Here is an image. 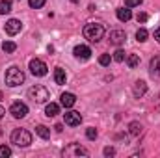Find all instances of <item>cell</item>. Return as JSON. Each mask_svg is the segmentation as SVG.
Instances as JSON below:
<instances>
[{
  "label": "cell",
  "mask_w": 160,
  "mask_h": 158,
  "mask_svg": "<svg viewBox=\"0 0 160 158\" xmlns=\"http://www.w3.org/2000/svg\"><path fill=\"white\" fill-rule=\"evenodd\" d=\"M84 37L89 39L91 43H97L104 37V26L99 22H88L84 26Z\"/></svg>",
  "instance_id": "cell-1"
},
{
  "label": "cell",
  "mask_w": 160,
  "mask_h": 158,
  "mask_svg": "<svg viewBox=\"0 0 160 158\" xmlns=\"http://www.w3.org/2000/svg\"><path fill=\"white\" fill-rule=\"evenodd\" d=\"M11 143H15L17 147H28L32 143V134L24 128H15L11 132Z\"/></svg>",
  "instance_id": "cell-2"
},
{
  "label": "cell",
  "mask_w": 160,
  "mask_h": 158,
  "mask_svg": "<svg viewBox=\"0 0 160 158\" xmlns=\"http://www.w3.org/2000/svg\"><path fill=\"white\" fill-rule=\"evenodd\" d=\"M28 97H30L34 102L43 104V102H47V101L50 99V93H48V89H47L45 86H32V87L28 89Z\"/></svg>",
  "instance_id": "cell-3"
},
{
  "label": "cell",
  "mask_w": 160,
  "mask_h": 158,
  "mask_svg": "<svg viewBox=\"0 0 160 158\" xmlns=\"http://www.w3.org/2000/svg\"><path fill=\"white\" fill-rule=\"evenodd\" d=\"M6 84L9 86V87H15V86H21L22 82H24V73L19 69V67H9L8 71H6Z\"/></svg>",
  "instance_id": "cell-4"
},
{
  "label": "cell",
  "mask_w": 160,
  "mask_h": 158,
  "mask_svg": "<svg viewBox=\"0 0 160 158\" xmlns=\"http://www.w3.org/2000/svg\"><path fill=\"white\" fill-rule=\"evenodd\" d=\"M30 73L34 75V77H45L47 75V71H48V67H47V63L43 62V60H30Z\"/></svg>",
  "instance_id": "cell-5"
},
{
  "label": "cell",
  "mask_w": 160,
  "mask_h": 158,
  "mask_svg": "<svg viewBox=\"0 0 160 158\" xmlns=\"http://www.w3.org/2000/svg\"><path fill=\"white\" fill-rule=\"evenodd\" d=\"M9 114L15 119H22V117H26V114H28V106L24 102H21V101L19 102H13L9 106Z\"/></svg>",
  "instance_id": "cell-6"
},
{
  "label": "cell",
  "mask_w": 160,
  "mask_h": 158,
  "mask_svg": "<svg viewBox=\"0 0 160 158\" xmlns=\"http://www.w3.org/2000/svg\"><path fill=\"white\" fill-rule=\"evenodd\" d=\"M63 119H65V125H69V126H78L80 123H82V116H80L78 112H75V110L65 112Z\"/></svg>",
  "instance_id": "cell-7"
},
{
  "label": "cell",
  "mask_w": 160,
  "mask_h": 158,
  "mask_svg": "<svg viewBox=\"0 0 160 158\" xmlns=\"http://www.w3.org/2000/svg\"><path fill=\"white\" fill-rule=\"evenodd\" d=\"M21 28H22V22L17 21V19H9V21L6 22V34H8V36H17V34L21 32Z\"/></svg>",
  "instance_id": "cell-8"
},
{
  "label": "cell",
  "mask_w": 160,
  "mask_h": 158,
  "mask_svg": "<svg viewBox=\"0 0 160 158\" xmlns=\"http://www.w3.org/2000/svg\"><path fill=\"white\" fill-rule=\"evenodd\" d=\"M73 54H75V58H78V60H89L91 58V48L89 47H86V45H77L75 47V50H73Z\"/></svg>",
  "instance_id": "cell-9"
},
{
  "label": "cell",
  "mask_w": 160,
  "mask_h": 158,
  "mask_svg": "<svg viewBox=\"0 0 160 158\" xmlns=\"http://www.w3.org/2000/svg\"><path fill=\"white\" fill-rule=\"evenodd\" d=\"M125 41H127V34H125L123 30H112V32H110V43H112V45L119 47Z\"/></svg>",
  "instance_id": "cell-10"
},
{
  "label": "cell",
  "mask_w": 160,
  "mask_h": 158,
  "mask_svg": "<svg viewBox=\"0 0 160 158\" xmlns=\"http://www.w3.org/2000/svg\"><path fill=\"white\" fill-rule=\"evenodd\" d=\"M60 101H62V106H63V108H73V106L77 104V97H75L73 93H62Z\"/></svg>",
  "instance_id": "cell-11"
},
{
  "label": "cell",
  "mask_w": 160,
  "mask_h": 158,
  "mask_svg": "<svg viewBox=\"0 0 160 158\" xmlns=\"http://www.w3.org/2000/svg\"><path fill=\"white\" fill-rule=\"evenodd\" d=\"M63 155H65V156H71V155H77V156H80V155H82V156H88L89 153H88V149H84V147H80V145H71L69 149L63 151Z\"/></svg>",
  "instance_id": "cell-12"
},
{
  "label": "cell",
  "mask_w": 160,
  "mask_h": 158,
  "mask_svg": "<svg viewBox=\"0 0 160 158\" xmlns=\"http://www.w3.org/2000/svg\"><path fill=\"white\" fill-rule=\"evenodd\" d=\"M149 73L153 78H160V56H155L149 63Z\"/></svg>",
  "instance_id": "cell-13"
},
{
  "label": "cell",
  "mask_w": 160,
  "mask_h": 158,
  "mask_svg": "<svg viewBox=\"0 0 160 158\" xmlns=\"http://www.w3.org/2000/svg\"><path fill=\"white\" fill-rule=\"evenodd\" d=\"M132 91H134V97H136V99H142V97L145 95V91H147V84H145L143 80H138V82L134 84V89H132Z\"/></svg>",
  "instance_id": "cell-14"
},
{
  "label": "cell",
  "mask_w": 160,
  "mask_h": 158,
  "mask_svg": "<svg viewBox=\"0 0 160 158\" xmlns=\"http://www.w3.org/2000/svg\"><path fill=\"white\" fill-rule=\"evenodd\" d=\"M65 80H67L65 71H63L62 67H56V69H54V82H56L58 86H63V84H65Z\"/></svg>",
  "instance_id": "cell-15"
},
{
  "label": "cell",
  "mask_w": 160,
  "mask_h": 158,
  "mask_svg": "<svg viewBox=\"0 0 160 158\" xmlns=\"http://www.w3.org/2000/svg\"><path fill=\"white\" fill-rule=\"evenodd\" d=\"M58 114H60V106H58L56 102H48L47 108H45V116H47V117H54V116H58Z\"/></svg>",
  "instance_id": "cell-16"
},
{
  "label": "cell",
  "mask_w": 160,
  "mask_h": 158,
  "mask_svg": "<svg viewBox=\"0 0 160 158\" xmlns=\"http://www.w3.org/2000/svg\"><path fill=\"white\" fill-rule=\"evenodd\" d=\"M118 19H119L121 22L130 21V19H132V11H130L128 7H119V9H118Z\"/></svg>",
  "instance_id": "cell-17"
},
{
  "label": "cell",
  "mask_w": 160,
  "mask_h": 158,
  "mask_svg": "<svg viewBox=\"0 0 160 158\" xmlns=\"http://www.w3.org/2000/svg\"><path fill=\"white\" fill-rule=\"evenodd\" d=\"M36 134L39 136L41 140H48V138H50V130H48L45 125H38V126H36Z\"/></svg>",
  "instance_id": "cell-18"
},
{
  "label": "cell",
  "mask_w": 160,
  "mask_h": 158,
  "mask_svg": "<svg viewBox=\"0 0 160 158\" xmlns=\"http://www.w3.org/2000/svg\"><path fill=\"white\" fill-rule=\"evenodd\" d=\"M125 60H127V65H128L130 69H134V67L140 65V56H138V54H128Z\"/></svg>",
  "instance_id": "cell-19"
},
{
  "label": "cell",
  "mask_w": 160,
  "mask_h": 158,
  "mask_svg": "<svg viewBox=\"0 0 160 158\" xmlns=\"http://www.w3.org/2000/svg\"><path fill=\"white\" fill-rule=\"evenodd\" d=\"M128 132H130L132 136H140V134H142V125H140L138 121H132V123L128 125Z\"/></svg>",
  "instance_id": "cell-20"
},
{
  "label": "cell",
  "mask_w": 160,
  "mask_h": 158,
  "mask_svg": "<svg viewBox=\"0 0 160 158\" xmlns=\"http://www.w3.org/2000/svg\"><path fill=\"white\" fill-rule=\"evenodd\" d=\"M11 11V0H0V15H6Z\"/></svg>",
  "instance_id": "cell-21"
},
{
  "label": "cell",
  "mask_w": 160,
  "mask_h": 158,
  "mask_svg": "<svg viewBox=\"0 0 160 158\" xmlns=\"http://www.w3.org/2000/svg\"><path fill=\"white\" fill-rule=\"evenodd\" d=\"M2 50H4V52H8V54H11V52H15V50H17V45H15L13 41H4Z\"/></svg>",
  "instance_id": "cell-22"
},
{
  "label": "cell",
  "mask_w": 160,
  "mask_h": 158,
  "mask_svg": "<svg viewBox=\"0 0 160 158\" xmlns=\"http://www.w3.org/2000/svg\"><path fill=\"white\" fill-rule=\"evenodd\" d=\"M147 36H149V34H147V30H145V28H140V30L136 32V39L140 41V43L147 41Z\"/></svg>",
  "instance_id": "cell-23"
},
{
  "label": "cell",
  "mask_w": 160,
  "mask_h": 158,
  "mask_svg": "<svg viewBox=\"0 0 160 158\" xmlns=\"http://www.w3.org/2000/svg\"><path fill=\"white\" fill-rule=\"evenodd\" d=\"M110 62H112V56H110V54H102V56L99 58V63H101L102 67H106V65H110Z\"/></svg>",
  "instance_id": "cell-24"
},
{
  "label": "cell",
  "mask_w": 160,
  "mask_h": 158,
  "mask_svg": "<svg viewBox=\"0 0 160 158\" xmlns=\"http://www.w3.org/2000/svg\"><path fill=\"white\" fill-rule=\"evenodd\" d=\"M125 58H127V56H125V50L118 48V50L114 52V60H116V62H125Z\"/></svg>",
  "instance_id": "cell-25"
},
{
  "label": "cell",
  "mask_w": 160,
  "mask_h": 158,
  "mask_svg": "<svg viewBox=\"0 0 160 158\" xmlns=\"http://www.w3.org/2000/svg\"><path fill=\"white\" fill-rule=\"evenodd\" d=\"M11 155V149L8 145H0V158H8Z\"/></svg>",
  "instance_id": "cell-26"
},
{
  "label": "cell",
  "mask_w": 160,
  "mask_h": 158,
  "mask_svg": "<svg viewBox=\"0 0 160 158\" xmlns=\"http://www.w3.org/2000/svg\"><path fill=\"white\" fill-rule=\"evenodd\" d=\"M28 4H30V7H34V9H39L45 6V0H28Z\"/></svg>",
  "instance_id": "cell-27"
},
{
  "label": "cell",
  "mask_w": 160,
  "mask_h": 158,
  "mask_svg": "<svg viewBox=\"0 0 160 158\" xmlns=\"http://www.w3.org/2000/svg\"><path fill=\"white\" fill-rule=\"evenodd\" d=\"M86 136H88V140H95V138H97V128L89 126V128L86 130Z\"/></svg>",
  "instance_id": "cell-28"
},
{
  "label": "cell",
  "mask_w": 160,
  "mask_h": 158,
  "mask_svg": "<svg viewBox=\"0 0 160 158\" xmlns=\"http://www.w3.org/2000/svg\"><path fill=\"white\" fill-rule=\"evenodd\" d=\"M142 0H125V6L127 7H134V6H140Z\"/></svg>",
  "instance_id": "cell-29"
},
{
  "label": "cell",
  "mask_w": 160,
  "mask_h": 158,
  "mask_svg": "<svg viewBox=\"0 0 160 158\" xmlns=\"http://www.w3.org/2000/svg\"><path fill=\"white\" fill-rule=\"evenodd\" d=\"M102 153H104V156H114V155H116V149H114V147H104Z\"/></svg>",
  "instance_id": "cell-30"
},
{
  "label": "cell",
  "mask_w": 160,
  "mask_h": 158,
  "mask_svg": "<svg viewBox=\"0 0 160 158\" xmlns=\"http://www.w3.org/2000/svg\"><path fill=\"white\" fill-rule=\"evenodd\" d=\"M136 19H138V22H145L147 21V13H138Z\"/></svg>",
  "instance_id": "cell-31"
},
{
  "label": "cell",
  "mask_w": 160,
  "mask_h": 158,
  "mask_svg": "<svg viewBox=\"0 0 160 158\" xmlns=\"http://www.w3.org/2000/svg\"><path fill=\"white\" fill-rule=\"evenodd\" d=\"M155 39H157V41L160 43V26L157 28V30H155Z\"/></svg>",
  "instance_id": "cell-32"
},
{
  "label": "cell",
  "mask_w": 160,
  "mask_h": 158,
  "mask_svg": "<svg viewBox=\"0 0 160 158\" xmlns=\"http://www.w3.org/2000/svg\"><path fill=\"white\" fill-rule=\"evenodd\" d=\"M4 116H6V110H4V108H2V106H0V119L4 117Z\"/></svg>",
  "instance_id": "cell-33"
},
{
  "label": "cell",
  "mask_w": 160,
  "mask_h": 158,
  "mask_svg": "<svg viewBox=\"0 0 160 158\" xmlns=\"http://www.w3.org/2000/svg\"><path fill=\"white\" fill-rule=\"evenodd\" d=\"M71 2H75V4H78V2H80V0H71Z\"/></svg>",
  "instance_id": "cell-34"
},
{
  "label": "cell",
  "mask_w": 160,
  "mask_h": 158,
  "mask_svg": "<svg viewBox=\"0 0 160 158\" xmlns=\"http://www.w3.org/2000/svg\"><path fill=\"white\" fill-rule=\"evenodd\" d=\"M0 99H2V91H0Z\"/></svg>",
  "instance_id": "cell-35"
}]
</instances>
